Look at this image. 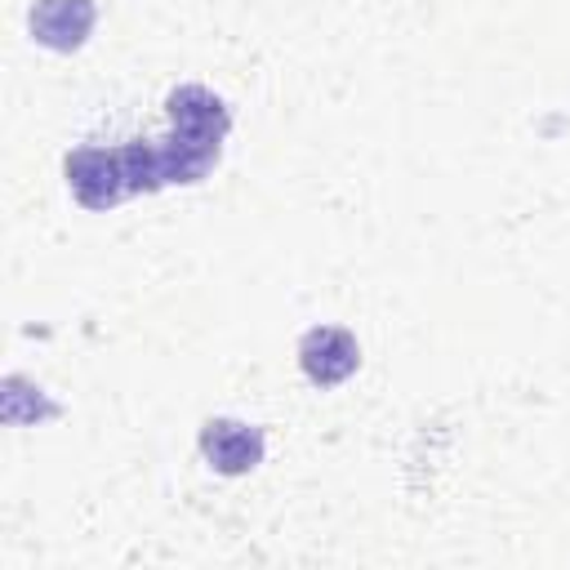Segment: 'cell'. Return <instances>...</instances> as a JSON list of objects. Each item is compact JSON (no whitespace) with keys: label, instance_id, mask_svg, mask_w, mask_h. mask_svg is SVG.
Here are the masks:
<instances>
[{"label":"cell","instance_id":"cell-1","mask_svg":"<svg viewBox=\"0 0 570 570\" xmlns=\"http://www.w3.org/2000/svg\"><path fill=\"white\" fill-rule=\"evenodd\" d=\"M62 174H67L71 196L94 214H107L111 205H120L129 196L120 147H76V151H67Z\"/></svg>","mask_w":570,"mask_h":570},{"label":"cell","instance_id":"cell-2","mask_svg":"<svg viewBox=\"0 0 570 570\" xmlns=\"http://www.w3.org/2000/svg\"><path fill=\"white\" fill-rule=\"evenodd\" d=\"M196 445H200L205 463H209L214 472H223V476H245V472H254V468L263 463V454H267L263 428H254V423H245V419H227V414L205 419Z\"/></svg>","mask_w":570,"mask_h":570},{"label":"cell","instance_id":"cell-3","mask_svg":"<svg viewBox=\"0 0 570 570\" xmlns=\"http://www.w3.org/2000/svg\"><path fill=\"white\" fill-rule=\"evenodd\" d=\"M356 365H361V343L343 325H312L298 338V370L316 387H338L343 379L356 374Z\"/></svg>","mask_w":570,"mask_h":570},{"label":"cell","instance_id":"cell-4","mask_svg":"<svg viewBox=\"0 0 570 570\" xmlns=\"http://www.w3.org/2000/svg\"><path fill=\"white\" fill-rule=\"evenodd\" d=\"M98 22V4L94 0H36L27 13L31 40L53 49V53H76L89 31Z\"/></svg>","mask_w":570,"mask_h":570},{"label":"cell","instance_id":"cell-5","mask_svg":"<svg viewBox=\"0 0 570 570\" xmlns=\"http://www.w3.org/2000/svg\"><path fill=\"white\" fill-rule=\"evenodd\" d=\"M165 116H169V129H178L187 138H200V142H227V134H232L227 102L214 89H205V85H178V89H169Z\"/></svg>","mask_w":570,"mask_h":570},{"label":"cell","instance_id":"cell-6","mask_svg":"<svg viewBox=\"0 0 570 570\" xmlns=\"http://www.w3.org/2000/svg\"><path fill=\"white\" fill-rule=\"evenodd\" d=\"M156 156H160V178L165 187L169 183H200L218 156H223V142H200V138H187L178 129H169L165 138H156Z\"/></svg>","mask_w":570,"mask_h":570},{"label":"cell","instance_id":"cell-7","mask_svg":"<svg viewBox=\"0 0 570 570\" xmlns=\"http://www.w3.org/2000/svg\"><path fill=\"white\" fill-rule=\"evenodd\" d=\"M120 165H125V187H129V196H151V191L165 187V178H160V156H156V138L120 142Z\"/></svg>","mask_w":570,"mask_h":570},{"label":"cell","instance_id":"cell-8","mask_svg":"<svg viewBox=\"0 0 570 570\" xmlns=\"http://www.w3.org/2000/svg\"><path fill=\"white\" fill-rule=\"evenodd\" d=\"M58 414V405L40 392V387H31L27 379H18V374H9L4 379V423H36V419H53Z\"/></svg>","mask_w":570,"mask_h":570}]
</instances>
